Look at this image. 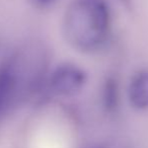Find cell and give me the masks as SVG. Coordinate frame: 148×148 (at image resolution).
<instances>
[{
	"mask_svg": "<svg viewBox=\"0 0 148 148\" xmlns=\"http://www.w3.org/2000/svg\"><path fill=\"white\" fill-rule=\"evenodd\" d=\"M31 91V74L23 52H15L0 62V117L19 99Z\"/></svg>",
	"mask_w": 148,
	"mask_h": 148,
	"instance_id": "obj_2",
	"label": "cell"
},
{
	"mask_svg": "<svg viewBox=\"0 0 148 148\" xmlns=\"http://www.w3.org/2000/svg\"><path fill=\"white\" fill-rule=\"evenodd\" d=\"M129 103L136 110L148 109V69L136 72L128 86Z\"/></svg>",
	"mask_w": 148,
	"mask_h": 148,
	"instance_id": "obj_4",
	"label": "cell"
},
{
	"mask_svg": "<svg viewBox=\"0 0 148 148\" xmlns=\"http://www.w3.org/2000/svg\"><path fill=\"white\" fill-rule=\"evenodd\" d=\"M58 0H31L32 4L37 8H49L51 6H53V4L57 2Z\"/></svg>",
	"mask_w": 148,
	"mask_h": 148,
	"instance_id": "obj_6",
	"label": "cell"
},
{
	"mask_svg": "<svg viewBox=\"0 0 148 148\" xmlns=\"http://www.w3.org/2000/svg\"><path fill=\"white\" fill-rule=\"evenodd\" d=\"M87 82V74L78 65L64 62L57 65L47 75L45 85L51 93L72 97L80 92Z\"/></svg>",
	"mask_w": 148,
	"mask_h": 148,
	"instance_id": "obj_3",
	"label": "cell"
},
{
	"mask_svg": "<svg viewBox=\"0 0 148 148\" xmlns=\"http://www.w3.org/2000/svg\"><path fill=\"white\" fill-rule=\"evenodd\" d=\"M91 148H103V147H91Z\"/></svg>",
	"mask_w": 148,
	"mask_h": 148,
	"instance_id": "obj_7",
	"label": "cell"
},
{
	"mask_svg": "<svg viewBox=\"0 0 148 148\" xmlns=\"http://www.w3.org/2000/svg\"><path fill=\"white\" fill-rule=\"evenodd\" d=\"M118 84L116 79L108 78L103 89L104 107L108 112H114L118 107Z\"/></svg>",
	"mask_w": 148,
	"mask_h": 148,
	"instance_id": "obj_5",
	"label": "cell"
},
{
	"mask_svg": "<svg viewBox=\"0 0 148 148\" xmlns=\"http://www.w3.org/2000/svg\"><path fill=\"white\" fill-rule=\"evenodd\" d=\"M62 33L74 49L92 53L101 49L111 33V13L105 0H72L62 17Z\"/></svg>",
	"mask_w": 148,
	"mask_h": 148,
	"instance_id": "obj_1",
	"label": "cell"
}]
</instances>
